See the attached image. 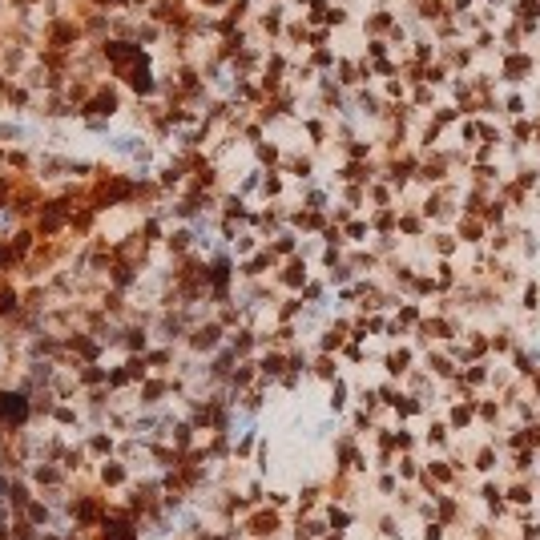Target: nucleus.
<instances>
[{
    "instance_id": "obj_1",
    "label": "nucleus",
    "mask_w": 540,
    "mask_h": 540,
    "mask_svg": "<svg viewBox=\"0 0 540 540\" xmlns=\"http://www.w3.org/2000/svg\"><path fill=\"white\" fill-rule=\"evenodd\" d=\"M0 415H12V419H24V403L16 395H0Z\"/></svg>"
}]
</instances>
